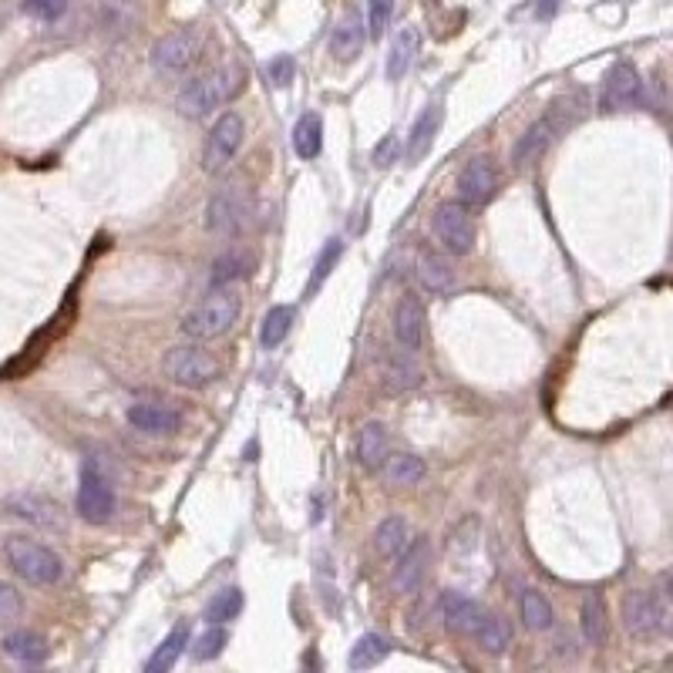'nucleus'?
<instances>
[{"label": "nucleus", "instance_id": "423d86ee", "mask_svg": "<svg viewBox=\"0 0 673 673\" xmlns=\"http://www.w3.org/2000/svg\"><path fill=\"white\" fill-rule=\"evenodd\" d=\"M566 108H569L566 98L552 101L549 115H542L536 125L525 128L522 138L515 142V149H512V165L525 169V165H536L542 155H546V149L552 145V138H556L562 128L573 125V118H576V112H566Z\"/></svg>", "mask_w": 673, "mask_h": 673}, {"label": "nucleus", "instance_id": "a19ab883", "mask_svg": "<svg viewBox=\"0 0 673 673\" xmlns=\"http://www.w3.org/2000/svg\"><path fill=\"white\" fill-rule=\"evenodd\" d=\"M21 613H24V596L17 593L11 583L0 579V623L21 620Z\"/></svg>", "mask_w": 673, "mask_h": 673}, {"label": "nucleus", "instance_id": "4be33fe9", "mask_svg": "<svg viewBox=\"0 0 673 673\" xmlns=\"http://www.w3.org/2000/svg\"><path fill=\"white\" fill-rule=\"evenodd\" d=\"M0 650L17 663H31V667L48 660V640L34 630H11L0 640Z\"/></svg>", "mask_w": 673, "mask_h": 673}, {"label": "nucleus", "instance_id": "ea45409f", "mask_svg": "<svg viewBox=\"0 0 673 673\" xmlns=\"http://www.w3.org/2000/svg\"><path fill=\"white\" fill-rule=\"evenodd\" d=\"M71 0H24L21 11L34 21H58V17L68 11Z\"/></svg>", "mask_w": 673, "mask_h": 673}, {"label": "nucleus", "instance_id": "c9c22d12", "mask_svg": "<svg viewBox=\"0 0 673 673\" xmlns=\"http://www.w3.org/2000/svg\"><path fill=\"white\" fill-rule=\"evenodd\" d=\"M340 256H344V243H340V239H330L324 250H320L317 263H313V276H310V283H307V293H310V297L327 283V276L334 273V266L340 263Z\"/></svg>", "mask_w": 673, "mask_h": 673}, {"label": "nucleus", "instance_id": "37998d69", "mask_svg": "<svg viewBox=\"0 0 673 673\" xmlns=\"http://www.w3.org/2000/svg\"><path fill=\"white\" fill-rule=\"evenodd\" d=\"M394 155H398V135L391 132V135H384L381 145L374 149V165L377 169H387V165L394 162Z\"/></svg>", "mask_w": 673, "mask_h": 673}, {"label": "nucleus", "instance_id": "c03bdc74", "mask_svg": "<svg viewBox=\"0 0 673 673\" xmlns=\"http://www.w3.org/2000/svg\"><path fill=\"white\" fill-rule=\"evenodd\" d=\"M670 599H673V576H670Z\"/></svg>", "mask_w": 673, "mask_h": 673}, {"label": "nucleus", "instance_id": "473e14b6", "mask_svg": "<svg viewBox=\"0 0 673 673\" xmlns=\"http://www.w3.org/2000/svg\"><path fill=\"white\" fill-rule=\"evenodd\" d=\"M293 320H297V310H293V307H273V310L263 317V324H260V347H263V350L280 347L283 340L290 337Z\"/></svg>", "mask_w": 673, "mask_h": 673}, {"label": "nucleus", "instance_id": "7ed1b4c3", "mask_svg": "<svg viewBox=\"0 0 673 673\" xmlns=\"http://www.w3.org/2000/svg\"><path fill=\"white\" fill-rule=\"evenodd\" d=\"M4 559H7V566L31 586H54V583H61V576H64V562L58 552L31 536H7Z\"/></svg>", "mask_w": 673, "mask_h": 673}, {"label": "nucleus", "instance_id": "e433bc0d", "mask_svg": "<svg viewBox=\"0 0 673 673\" xmlns=\"http://www.w3.org/2000/svg\"><path fill=\"white\" fill-rule=\"evenodd\" d=\"M226 643H229L226 626L223 623H209V630L202 633L196 640V647H192V657H196V660H216L219 653L226 650Z\"/></svg>", "mask_w": 673, "mask_h": 673}, {"label": "nucleus", "instance_id": "a878e982", "mask_svg": "<svg viewBox=\"0 0 673 673\" xmlns=\"http://www.w3.org/2000/svg\"><path fill=\"white\" fill-rule=\"evenodd\" d=\"M381 472L387 478V485L411 488V485H418L424 475H428V465H424V458L411 455V451H391Z\"/></svg>", "mask_w": 673, "mask_h": 673}, {"label": "nucleus", "instance_id": "393cba45", "mask_svg": "<svg viewBox=\"0 0 673 673\" xmlns=\"http://www.w3.org/2000/svg\"><path fill=\"white\" fill-rule=\"evenodd\" d=\"M418 280L424 290L431 293H445L448 287H455V270H451L448 256L435 250H421L418 253Z\"/></svg>", "mask_w": 673, "mask_h": 673}, {"label": "nucleus", "instance_id": "aec40b11", "mask_svg": "<svg viewBox=\"0 0 673 673\" xmlns=\"http://www.w3.org/2000/svg\"><path fill=\"white\" fill-rule=\"evenodd\" d=\"M418 51H421L418 27H401V31L394 34V41H391V51H387V78L401 81L404 75H408L414 58H418Z\"/></svg>", "mask_w": 673, "mask_h": 673}, {"label": "nucleus", "instance_id": "f3484780", "mask_svg": "<svg viewBox=\"0 0 673 673\" xmlns=\"http://www.w3.org/2000/svg\"><path fill=\"white\" fill-rule=\"evenodd\" d=\"M482 606L475 603L472 596L465 593H455V589H448V593H441V620L451 633L458 636H472L478 630V623H482Z\"/></svg>", "mask_w": 673, "mask_h": 673}, {"label": "nucleus", "instance_id": "0eeeda50", "mask_svg": "<svg viewBox=\"0 0 673 673\" xmlns=\"http://www.w3.org/2000/svg\"><path fill=\"white\" fill-rule=\"evenodd\" d=\"M243 138H246V122L239 112H223L212 122L206 145H202V172L206 175H219L226 172L233 159L243 149Z\"/></svg>", "mask_w": 673, "mask_h": 673}, {"label": "nucleus", "instance_id": "7c9ffc66", "mask_svg": "<svg viewBox=\"0 0 673 673\" xmlns=\"http://www.w3.org/2000/svg\"><path fill=\"white\" fill-rule=\"evenodd\" d=\"M387 653H391V640H387V636L364 633L361 640L354 643V650H350V670H371L387 660Z\"/></svg>", "mask_w": 673, "mask_h": 673}, {"label": "nucleus", "instance_id": "cd10ccee", "mask_svg": "<svg viewBox=\"0 0 673 673\" xmlns=\"http://www.w3.org/2000/svg\"><path fill=\"white\" fill-rule=\"evenodd\" d=\"M519 616H522L525 630H532V633H546V630H552V623H556L552 603L539 593V589H525L519 596Z\"/></svg>", "mask_w": 673, "mask_h": 673}, {"label": "nucleus", "instance_id": "79ce46f5", "mask_svg": "<svg viewBox=\"0 0 673 673\" xmlns=\"http://www.w3.org/2000/svg\"><path fill=\"white\" fill-rule=\"evenodd\" d=\"M293 75H297V64H293L290 54H280V58H273L270 64H266V78H270L273 88H287Z\"/></svg>", "mask_w": 673, "mask_h": 673}, {"label": "nucleus", "instance_id": "72a5a7b5", "mask_svg": "<svg viewBox=\"0 0 673 673\" xmlns=\"http://www.w3.org/2000/svg\"><path fill=\"white\" fill-rule=\"evenodd\" d=\"M243 589H236V586H226V589H219V593H212V599L206 603V620L209 623H233L239 613H243Z\"/></svg>", "mask_w": 673, "mask_h": 673}, {"label": "nucleus", "instance_id": "b1692460", "mask_svg": "<svg viewBox=\"0 0 673 673\" xmlns=\"http://www.w3.org/2000/svg\"><path fill=\"white\" fill-rule=\"evenodd\" d=\"M579 630H583V640L589 647H603L606 636H610V620H606V603L599 593H589L579 606Z\"/></svg>", "mask_w": 673, "mask_h": 673}, {"label": "nucleus", "instance_id": "f704fd0d", "mask_svg": "<svg viewBox=\"0 0 673 673\" xmlns=\"http://www.w3.org/2000/svg\"><path fill=\"white\" fill-rule=\"evenodd\" d=\"M14 515H21V519L34 522V525H48V529H58L61 519H58V509H54L51 502H41V499H14L11 502Z\"/></svg>", "mask_w": 673, "mask_h": 673}, {"label": "nucleus", "instance_id": "ddd939ff", "mask_svg": "<svg viewBox=\"0 0 673 673\" xmlns=\"http://www.w3.org/2000/svg\"><path fill=\"white\" fill-rule=\"evenodd\" d=\"M643 101V78L630 61H620L610 68L603 81V108L606 112H626Z\"/></svg>", "mask_w": 673, "mask_h": 673}, {"label": "nucleus", "instance_id": "2f4dec72", "mask_svg": "<svg viewBox=\"0 0 673 673\" xmlns=\"http://www.w3.org/2000/svg\"><path fill=\"white\" fill-rule=\"evenodd\" d=\"M253 266H256V260H253L250 253L233 250V253L219 256V260L212 263L209 283H212V287H226V283H236V280H243V276H250V273H253Z\"/></svg>", "mask_w": 673, "mask_h": 673}, {"label": "nucleus", "instance_id": "6e6552de", "mask_svg": "<svg viewBox=\"0 0 673 673\" xmlns=\"http://www.w3.org/2000/svg\"><path fill=\"white\" fill-rule=\"evenodd\" d=\"M253 219V202L239 186H223L219 192H212L209 206H206V229L223 239H236L246 233Z\"/></svg>", "mask_w": 673, "mask_h": 673}, {"label": "nucleus", "instance_id": "f8f14e48", "mask_svg": "<svg viewBox=\"0 0 673 673\" xmlns=\"http://www.w3.org/2000/svg\"><path fill=\"white\" fill-rule=\"evenodd\" d=\"M455 189H458V199H462L465 206L482 209L495 199V192H499V169H495V162L488 159V155L468 159L465 169L458 172Z\"/></svg>", "mask_w": 673, "mask_h": 673}, {"label": "nucleus", "instance_id": "bb28decb", "mask_svg": "<svg viewBox=\"0 0 673 673\" xmlns=\"http://www.w3.org/2000/svg\"><path fill=\"white\" fill-rule=\"evenodd\" d=\"M472 636L478 640V647H482L485 653H492V657L505 653L512 647V640H515L512 623L505 620V616H499V613H482V623H478V630Z\"/></svg>", "mask_w": 673, "mask_h": 673}, {"label": "nucleus", "instance_id": "a18cd8bd", "mask_svg": "<svg viewBox=\"0 0 673 673\" xmlns=\"http://www.w3.org/2000/svg\"><path fill=\"white\" fill-rule=\"evenodd\" d=\"M0 27H4V17H0Z\"/></svg>", "mask_w": 673, "mask_h": 673}, {"label": "nucleus", "instance_id": "4468645a", "mask_svg": "<svg viewBox=\"0 0 673 673\" xmlns=\"http://www.w3.org/2000/svg\"><path fill=\"white\" fill-rule=\"evenodd\" d=\"M125 418L145 435H172L182 428V411L169 401H135Z\"/></svg>", "mask_w": 673, "mask_h": 673}, {"label": "nucleus", "instance_id": "9b49d317", "mask_svg": "<svg viewBox=\"0 0 673 673\" xmlns=\"http://www.w3.org/2000/svg\"><path fill=\"white\" fill-rule=\"evenodd\" d=\"M75 509L88 525L112 522V515L118 509V499H115V488H112V482H108L105 472H98V468H91V465L81 468Z\"/></svg>", "mask_w": 673, "mask_h": 673}, {"label": "nucleus", "instance_id": "f03ea898", "mask_svg": "<svg viewBox=\"0 0 673 673\" xmlns=\"http://www.w3.org/2000/svg\"><path fill=\"white\" fill-rule=\"evenodd\" d=\"M246 88V71L243 64H223V68H212L206 75L192 78L186 88L179 91V112L186 118H206L216 112L219 105L233 101L239 91Z\"/></svg>", "mask_w": 673, "mask_h": 673}, {"label": "nucleus", "instance_id": "412c9836", "mask_svg": "<svg viewBox=\"0 0 673 673\" xmlns=\"http://www.w3.org/2000/svg\"><path fill=\"white\" fill-rule=\"evenodd\" d=\"M411 546V525L404 515H387L374 529V549L381 559H398Z\"/></svg>", "mask_w": 673, "mask_h": 673}, {"label": "nucleus", "instance_id": "58836bf2", "mask_svg": "<svg viewBox=\"0 0 673 673\" xmlns=\"http://www.w3.org/2000/svg\"><path fill=\"white\" fill-rule=\"evenodd\" d=\"M421 381V371L408 361H394L384 367V384L387 391H408V387H414Z\"/></svg>", "mask_w": 673, "mask_h": 673}, {"label": "nucleus", "instance_id": "dca6fc26", "mask_svg": "<svg viewBox=\"0 0 673 673\" xmlns=\"http://www.w3.org/2000/svg\"><path fill=\"white\" fill-rule=\"evenodd\" d=\"M428 566H431V542L414 539L411 546L398 556V562H394V589L404 596H414L424 586Z\"/></svg>", "mask_w": 673, "mask_h": 673}, {"label": "nucleus", "instance_id": "4c0bfd02", "mask_svg": "<svg viewBox=\"0 0 673 673\" xmlns=\"http://www.w3.org/2000/svg\"><path fill=\"white\" fill-rule=\"evenodd\" d=\"M391 17H394V0H367V34H371L374 41H381L387 34Z\"/></svg>", "mask_w": 673, "mask_h": 673}, {"label": "nucleus", "instance_id": "2eb2a0df", "mask_svg": "<svg viewBox=\"0 0 673 673\" xmlns=\"http://www.w3.org/2000/svg\"><path fill=\"white\" fill-rule=\"evenodd\" d=\"M424 334H428V310L418 293H401L398 307H394V337H398L401 347L418 350L424 344Z\"/></svg>", "mask_w": 673, "mask_h": 673}, {"label": "nucleus", "instance_id": "1a4fd4ad", "mask_svg": "<svg viewBox=\"0 0 673 673\" xmlns=\"http://www.w3.org/2000/svg\"><path fill=\"white\" fill-rule=\"evenodd\" d=\"M431 229H435L438 243L445 246L451 256H468L475 250V239H478L475 216H472V206H465L462 199L441 202L435 216H431Z\"/></svg>", "mask_w": 673, "mask_h": 673}, {"label": "nucleus", "instance_id": "39448f33", "mask_svg": "<svg viewBox=\"0 0 673 673\" xmlns=\"http://www.w3.org/2000/svg\"><path fill=\"white\" fill-rule=\"evenodd\" d=\"M623 626L636 640H657L673 633V610L660 596L633 589L623 599Z\"/></svg>", "mask_w": 673, "mask_h": 673}, {"label": "nucleus", "instance_id": "9d476101", "mask_svg": "<svg viewBox=\"0 0 673 673\" xmlns=\"http://www.w3.org/2000/svg\"><path fill=\"white\" fill-rule=\"evenodd\" d=\"M202 44H206V41H202V31H196V27H179V31H169L165 38L155 41L149 61H152V68L159 71V75L179 78L199 61Z\"/></svg>", "mask_w": 673, "mask_h": 673}, {"label": "nucleus", "instance_id": "c85d7f7f", "mask_svg": "<svg viewBox=\"0 0 673 673\" xmlns=\"http://www.w3.org/2000/svg\"><path fill=\"white\" fill-rule=\"evenodd\" d=\"M293 149L303 162H313L324 149V118L317 112H307L293 128Z\"/></svg>", "mask_w": 673, "mask_h": 673}, {"label": "nucleus", "instance_id": "a211bd4d", "mask_svg": "<svg viewBox=\"0 0 673 673\" xmlns=\"http://www.w3.org/2000/svg\"><path fill=\"white\" fill-rule=\"evenodd\" d=\"M364 41H367V24H364V17H361V11H347L344 17L337 21V27H334V38H330V54H334L337 61H354L357 54H361V48H364Z\"/></svg>", "mask_w": 673, "mask_h": 673}, {"label": "nucleus", "instance_id": "5701e85b", "mask_svg": "<svg viewBox=\"0 0 673 673\" xmlns=\"http://www.w3.org/2000/svg\"><path fill=\"white\" fill-rule=\"evenodd\" d=\"M441 105H428L424 112L418 115V122L411 128V138H408V162H421L424 155L431 152V145H435V135L441 132Z\"/></svg>", "mask_w": 673, "mask_h": 673}, {"label": "nucleus", "instance_id": "20e7f679", "mask_svg": "<svg viewBox=\"0 0 673 673\" xmlns=\"http://www.w3.org/2000/svg\"><path fill=\"white\" fill-rule=\"evenodd\" d=\"M162 371L172 384L186 387V391H202L216 377H223V361L202 347V340H192V344H175L165 350Z\"/></svg>", "mask_w": 673, "mask_h": 673}, {"label": "nucleus", "instance_id": "6ab92c4d", "mask_svg": "<svg viewBox=\"0 0 673 673\" xmlns=\"http://www.w3.org/2000/svg\"><path fill=\"white\" fill-rule=\"evenodd\" d=\"M354 451H357V465H361L364 472H381L387 455H391V438H387L384 424H377V421L364 424L361 435H357Z\"/></svg>", "mask_w": 673, "mask_h": 673}, {"label": "nucleus", "instance_id": "f257e3e1", "mask_svg": "<svg viewBox=\"0 0 673 673\" xmlns=\"http://www.w3.org/2000/svg\"><path fill=\"white\" fill-rule=\"evenodd\" d=\"M239 317H243V297H239L236 283H226V287H212L206 297H202L196 307H192L186 317H182L179 330L189 340H216L229 334Z\"/></svg>", "mask_w": 673, "mask_h": 673}, {"label": "nucleus", "instance_id": "c756f323", "mask_svg": "<svg viewBox=\"0 0 673 673\" xmlns=\"http://www.w3.org/2000/svg\"><path fill=\"white\" fill-rule=\"evenodd\" d=\"M186 647H189V626H175V630L165 636L159 647L152 650V657H149V663H145V670H149V673L172 670L175 663H179L182 653H186Z\"/></svg>", "mask_w": 673, "mask_h": 673}]
</instances>
